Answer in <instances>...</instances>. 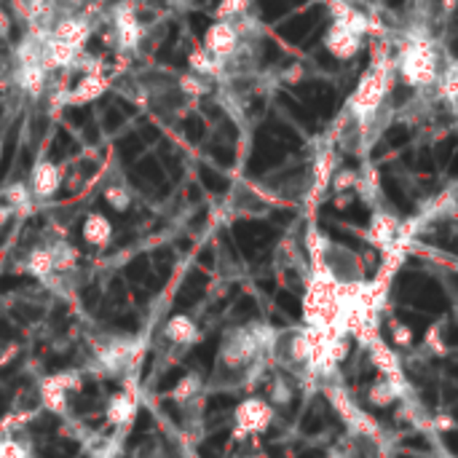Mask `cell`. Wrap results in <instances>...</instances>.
Here are the masks:
<instances>
[{
    "label": "cell",
    "mask_w": 458,
    "mask_h": 458,
    "mask_svg": "<svg viewBox=\"0 0 458 458\" xmlns=\"http://www.w3.org/2000/svg\"><path fill=\"white\" fill-rule=\"evenodd\" d=\"M271 397H268V402L271 405H284V402H290V383H287V378L284 376H274V380H271V391H268Z\"/></svg>",
    "instance_id": "obj_27"
},
{
    "label": "cell",
    "mask_w": 458,
    "mask_h": 458,
    "mask_svg": "<svg viewBox=\"0 0 458 458\" xmlns=\"http://www.w3.org/2000/svg\"><path fill=\"white\" fill-rule=\"evenodd\" d=\"M199 394H201V376L199 373H188V376H182V378L175 383V389H172V399L179 402V405L196 399Z\"/></svg>",
    "instance_id": "obj_20"
},
{
    "label": "cell",
    "mask_w": 458,
    "mask_h": 458,
    "mask_svg": "<svg viewBox=\"0 0 458 458\" xmlns=\"http://www.w3.org/2000/svg\"><path fill=\"white\" fill-rule=\"evenodd\" d=\"M116 30H118V40L123 49H129L140 40V24H137V17L132 14L129 6H121L118 17H116Z\"/></svg>",
    "instance_id": "obj_17"
},
{
    "label": "cell",
    "mask_w": 458,
    "mask_h": 458,
    "mask_svg": "<svg viewBox=\"0 0 458 458\" xmlns=\"http://www.w3.org/2000/svg\"><path fill=\"white\" fill-rule=\"evenodd\" d=\"M236 43H239V35H236V27L231 24V21H215L209 30H206V35H204V46H206V54H212V57H231L234 51H236Z\"/></svg>",
    "instance_id": "obj_8"
},
{
    "label": "cell",
    "mask_w": 458,
    "mask_h": 458,
    "mask_svg": "<svg viewBox=\"0 0 458 458\" xmlns=\"http://www.w3.org/2000/svg\"><path fill=\"white\" fill-rule=\"evenodd\" d=\"M0 458H30V453L19 439L0 434Z\"/></svg>",
    "instance_id": "obj_26"
},
{
    "label": "cell",
    "mask_w": 458,
    "mask_h": 458,
    "mask_svg": "<svg viewBox=\"0 0 458 458\" xmlns=\"http://www.w3.org/2000/svg\"><path fill=\"white\" fill-rule=\"evenodd\" d=\"M8 33V27H6V21H3V14H0V35H6Z\"/></svg>",
    "instance_id": "obj_35"
},
{
    "label": "cell",
    "mask_w": 458,
    "mask_h": 458,
    "mask_svg": "<svg viewBox=\"0 0 458 458\" xmlns=\"http://www.w3.org/2000/svg\"><path fill=\"white\" fill-rule=\"evenodd\" d=\"M397 234H399V220L391 212H376L373 222H370V231H367V241L383 252L391 241L397 239Z\"/></svg>",
    "instance_id": "obj_11"
},
{
    "label": "cell",
    "mask_w": 458,
    "mask_h": 458,
    "mask_svg": "<svg viewBox=\"0 0 458 458\" xmlns=\"http://www.w3.org/2000/svg\"><path fill=\"white\" fill-rule=\"evenodd\" d=\"M402 76L407 83L413 86H426V83H434L437 78V54H434V46L429 38H416L410 40L402 51Z\"/></svg>",
    "instance_id": "obj_2"
},
{
    "label": "cell",
    "mask_w": 458,
    "mask_h": 458,
    "mask_svg": "<svg viewBox=\"0 0 458 458\" xmlns=\"http://www.w3.org/2000/svg\"><path fill=\"white\" fill-rule=\"evenodd\" d=\"M105 201H107V206H110V209H116V212H126V209L132 206V193H129L123 185H110V188L105 191Z\"/></svg>",
    "instance_id": "obj_25"
},
{
    "label": "cell",
    "mask_w": 458,
    "mask_h": 458,
    "mask_svg": "<svg viewBox=\"0 0 458 458\" xmlns=\"http://www.w3.org/2000/svg\"><path fill=\"white\" fill-rule=\"evenodd\" d=\"M62 185L60 166L51 164V161H38L35 169H33V177H30V193L35 199H51Z\"/></svg>",
    "instance_id": "obj_9"
},
{
    "label": "cell",
    "mask_w": 458,
    "mask_h": 458,
    "mask_svg": "<svg viewBox=\"0 0 458 458\" xmlns=\"http://www.w3.org/2000/svg\"><path fill=\"white\" fill-rule=\"evenodd\" d=\"M456 64H450L448 67V73H445V78H442V94H445V100L448 102H456V94H458V89H456Z\"/></svg>",
    "instance_id": "obj_31"
},
{
    "label": "cell",
    "mask_w": 458,
    "mask_h": 458,
    "mask_svg": "<svg viewBox=\"0 0 458 458\" xmlns=\"http://www.w3.org/2000/svg\"><path fill=\"white\" fill-rule=\"evenodd\" d=\"M164 335L172 340L175 346H193L201 338L199 324L188 317V314H175V317L169 319L164 324Z\"/></svg>",
    "instance_id": "obj_12"
},
{
    "label": "cell",
    "mask_w": 458,
    "mask_h": 458,
    "mask_svg": "<svg viewBox=\"0 0 458 458\" xmlns=\"http://www.w3.org/2000/svg\"><path fill=\"white\" fill-rule=\"evenodd\" d=\"M367 397L370 402L376 405V407H389V405H394L397 402V391H394V386L389 383V380L378 378L373 386H370V391H367Z\"/></svg>",
    "instance_id": "obj_23"
},
{
    "label": "cell",
    "mask_w": 458,
    "mask_h": 458,
    "mask_svg": "<svg viewBox=\"0 0 458 458\" xmlns=\"http://www.w3.org/2000/svg\"><path fill=\"white\" fill-rule=\"evenodd\" d=\"M80 234H83V241L91 244V247H107L110 239H113V225H110V220L105 218V215L91 212L89 218L83 220Z\"/></svg>",
    "instance_id": "obj_14"
},
{
    "label": "cell",
    "mask_w": 458,
    "mask_h": 458,
    "mask_svg": "<svg viewBox=\"0 0 458 458\" xmlns=\"http://www.w3.org/2000/svg\"><path fill=\"white\" fill-rule=\"evenodd\" d=\"M105 416H107V423L116 426V429H123L129 426L134 416H137V397L132 391H121V394H113L107 407H105Z\"/></svg>",
    "instance_id": "obj_10"
},
{
    "label": "cell",
    "mask_w": 458,
    "mask_h": 458,
    "mask_svg": "<svg viewBox=\"0 0 458 458\" xmlns=\"http://www.w3.org/2000/svg\"><path fill=\"white\" fill-rule=\"evenodd\" d=\"M391 335H394V346L399 349H407L410 343H413V333H410V327L407 324H402V322H391Z\"/></svg>",
    "instance_id": "obj_30"
},
{
    "label": "cell",
    "mask_w": 458,
    "mask_h": 458,
    "mask_svg": "<svg viewBox=\"0 0 458 458\" xmlns=\"http://www.w3.org/2000/svg\"><path fill=\"white\" fill-rule=\"evenodd\" d=\"M105 89H107V80L102 78L100 73L83 76L80 83L76 86V91L67 94V102H70V105H73V102H76V105H78V102H91V100H97Z\"/></svg>",
    "instance_id": "obj_16"
},
{
    "label": "cell",
    "mask_w": 458,
    "mask_h": 458,
    "mask_svg": "<svg viewBox=\"0 0 458 458\" xmlns=\"http://www.w3.org/2000/svg\"><path fill=\"white\" fill-rule=\"evenodd\" d=\"M274 405L268 399L247 397L244 402L236 405L234 410V421H236V439H244L249 434H263L268 432V426L274 423Z\"/></svg>",
    "instance_id": "obj_6"
},
{
    "label": "cell",
    "mask_w": 458,
    "mask_h": 458,
    "mask_svg": "<svg viewBox=\"0 0 458 458\" xmlns=\"http://www.w3.org/2000/svg\"><path fill=\"white\" fill-rule=\"evenodd\" d=\"M327 399H330L333 410L340 416V421L351 429V434H357V437H378V421L373 416H367L343 386H327Z\"/></svg>",
    "instance_id": "obj_3"
},
{
    "label": "cell",
    "mask_w": 458,
    "mask_h": 458,
    "mask_svg": "<svg viewBox=\"0 0 458 458\" xmlns=\"http://www.w3.org/2000/svg\"><path fill=\"white\" fill-rule=\"evenodd\" d=\"M274 333L276 330H271V327H236V330H231L220 346V362L231 370L249 367L252 362L263 359V354H268Z\"/></svg>",
    "instance_id": "obj_1"
},
{
    "label": "cell",
    "mask_w": 458,
    "mask_h": 458,
    "mask_svg": "<svg viewBox=\"0 0 458 458\" xmlns=\"http://www.w3.org/2000/svg\"><path fill=\"white\" fill-rule=\"evenodd\" d=\"M191 64H193L196 73H218V64L209 60L206 51H196V54L191 57Z\"/></svg>",
    "instance_id": "obj_32"
},
{
    "label": "cell",
    "mask_w": 458,
    "mask_h": 458,
    "mask_svg": "<svg viewBox=\"0 0 458 458\" xmlns=\"http://www.w3.org/2000/svg\"><path fill=\"white\" fill-rule=\"evenodd\" d=\"M367 351H370V359H373V364H376V370L380 373V378L389 380L391 386H394V391H397V397H410V391H413V386H410V380L405 376V370H402V362H399V354L386 343V340L376 338L370 340L367 346H364Z\"/></svg>",
    "instance_id": "obj_5"
},
{
    "label": "cell",
    "mask_w": 458,
    "mask_h": 458,
    "mask_svg": "<svg viewBox=\"0 0 458 458\" xmlns=\"http://www.w3.org/2000/svg\"><path fill=\"white\" fill-rule=\"evenodd\" d=\"M357 179H359L357 172L343 169V172H338V175H333V179H330V188H333L335 193H346V191L357 188Z\"/></svg>",
    "instance_id": "obj_28"
},
{
    "label": "cell",
    "mask_w": 458,
    "mask_h": 458,
    "mask_svg": "<svg viewBox=\"0 0 458 458\" xmlns=\"http://www.w3.org/2000/svg\"><path fill=\"white\" fill-rule=\"evenodd\" d=\"M335 172V159L333 153H322L314 164V193H322L324 188H330V179Z\"/></svg>",
    "instance_id": "obj_22"
},
{
    "label": "cell",
    "mask_w": 458,
    "mask_h": 458,
    "mask_svg": "<svg viewBox=\"0 0 458 458\" xmlns=\"http://www.w3.org/2000/svg\"><path fill=\"white\" fill-rule=\"evenodd\" d=\"M89 33H91V27L86 24L83 19H62L57 27H54V33H51V38L54 40H62V43H67V46H73V49H78L86 43L89 38Z\"/></svg>",
    "instance_id": "obj_15"
},
{
    "label": "cell",
    "mask_w": 458,
    "mask_h": 458,
    "mask_svg": "<svg viewBox=\"0 0 458 458\" xmlns=\"http://www.w3.org/2000/svg\"><path fill=\"white\" fill-rule=\"evenodd\" d=\"M386 86H389V64L378 62L373 64L364 78L359 80L357 91H354V100H351V110L357 113V118H367L373 116V110L380 105L383 94H386Z\"/></svg>",
    "instance_id": "obj_4"
},
{
    "label": "cell",
    "mask_w": 458,
    "mask_h": 458,
    "mask_svg": "<svg viewBox=\"0 0 458 458\" xmlns=\"http://www.w3.org/2000/svg\"><path fill=\"white\" fill-rule=\"evenodd\" d=\"M27 271L40 281H49L54 276V260H51V249L49 247H35L27 258Z\"/></svg>",
    "instance_id": "obj_19"
},
{
    "label": "cell",
    "mask_w": 458,
    "mask_h": 458,
    "mask_svg": "<svg viewBox=\"0 0 458 458\" xmlns=\"http://www.w3.org/2000/svg\"><path fill=\"white\" fill-rule=\"evenodd\" d=\"M49 249H51V260H54V274H64V271H73L76 268V263H78L76 247L60 241V244H51Z\"/></svg>",
    "instance_id": "obj_21"
},
{
    "label": "cell",
    "mask_w": 458,
    "mask_h": 458,
    "mask_svg": "<svg viewBox=\"0 0 458 458\" xmlns=\"http://www.w3.org/2000/svg\"><path fill=\"white\" fill-rule=\"evenodd\" d=\"M3 196H6V206L14 212V209H27L30 206V199H33V193H30V188L24 185V182H14V185H8L6 191H3Z\"/></svg>",
    "instance_id": "obj_24"
},
{
    "label": "cell",
    "mask_w": 458,
    "mask_h": 458,
    "mask_svg": "<svg viewBox=\"0 0 458 458\" xmlns=\"http://www.w3.org/2000/svg\"><path fill=\"white\" fill-rule=\"evenodd\" d=\"M247 11V0H220L218 6V17L222 21L231 19V17H239Z\"/></svg>",
    "instance_id": "obj_29"
},
{
    "label": "cell",
    "mask_w": 458,
    "mask_h": 458,
    "mask_svg": "<svg viewBox=\"0 0 458 458\" xmlns=\"http://www.w3.org/2000/svg\"><path fill=\"white\" fill-rule=\"evenodd\" d=\"M423 343L434 351V354H445V343H442V330H439L437 324H432L429 330H426V338H423Z\"/></svg>",
    "instance_id": "obj_33"
},
{
    "label": "cell",
    "mask_w": 458,
    "mask_h": 458,
    "mask_svg": "<svg viewBox=\"0 0 458 458\" xmlns=\"http://www.w3.org/2000/svg\"><path fill=\"white\" fill-rule=\"evenodd\" d=\"M19 83H21L24 91L40 94L43 86H46V67H43V62H21Z\"/></svg>",
    "instance_id": "obj_18"
},
{
    "label": "cell",
    "mask_w": 458,
    "mask_h": 458,
    "mask_svg": "<svg viewBox=\"0 0 458 458\" xmlns=\"http://www.w3.org/2000/svg\"><path fill=\"white\" fill-rule=\"evenodd\" d=\"M0 159H3V142H0Z\"/></svg>",
    "instance_id": "obj_36"
},
{
    "label": "cell",
    "mask_w": 458,
    "mask_h": 458,
    "mask_svg": "<svg viewBox=\"0 0 458 458\" xmlns=\"http://www.w3.org/2000/svg\"><path fill=\"white\" fill-rule=\"evenodd\" d=\"M324 43H327V49L338 57V60H349V57H354L359 51V35H354L351 30H346V27H340V24H333V30L327 33V38H324Z\"/></svg>",
    "instance_id": "obj_13"
},
{
    "label": "cell",
    "mask_w": 458,
    "mask_h": 458,
    "mask_svg": "<svg viewBox=\"0 0 458 458\" xmlns=\"http://www.w3.org/2000/svg\"><path fill=\"white\" fill-rule=\"evenodd\" d=\"M80 389V373L78 370H62L49 378L40 380V402L49 413L64 416L67 413V397Z\"/></svg>",
    "instance_id": "obj_7"
},
{
    "label": "cell",
    "mask_w": 458,
    "mask_h": 458,
    "mask_svg": "<svg viewBox=\"0 0 458 458\" xmlns=\"http://www.w3.org/2000/svg\"><path fill=\"white\" fill-rule=\"evenodd\" d=\"M8 215H11V209H8L6 204H0V222H6V220H8Z\"/></svg>",
    "instance_id": "obj_34"
}]
</instances>
